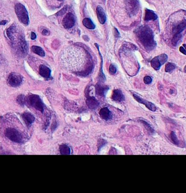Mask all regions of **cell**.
Here are the masks:
<instances>
[{"label":"cell","instance_id":"cell-1","mask_svg":"<svg viewBox=\"0 0 186 193\" xmlns=\"http://www.w3.org/2000/svg\"><path fill=\"white\" fill-rule=\"evenodd\" d=\"M138 38L145 49L151 50L156 45L152 30L147 26H140L136 30Z\"/></svg>","mask_w":186,"mask_h":193},{"label":"cell","instance_id":"cell-2","mask_svg":"<svg viewBox=\"0 0 186 193\" xmlns=\"http://www.w3.org/2000/svg\"><path fill=\"white\" fill-rule=\"evenodd\" d=\"M15 12L20 22L24 25L29 24V16L27 9L21 3H17L15 5Z\"/></svg>","mask_w":186,"mask_h":193},{"label":"cell","instance_id":"cell-3","mask_svg":"<svg viewBox=\"0 0 186 193\" xmlns=\"http://www.w3.org/2000/svg\"><path fill=\"white\" fill-rule=\"evenodd\" d=\"M5 134L7 138L15 143H22L24 141L22 134L14 128L9 127L6 129Z\"/></svg>","mask_w":186,"mask_h":193},{"label":"cell","instance_id":"cell-4","mask_svg":"<svg viewBox=\"0 0 186 193\" xmlns=\"http://www.w3.org/2000/svg\"><path fill=\"white\" fill-rule=\"evenodd\" d=\"M125 9L130 17L136 15L140 9V3L137 0H125Z\"/></svg>","mask_w":186,"mask_h":193},{"label":"cell","instance_id":"cell-5","mask_svg":"<svg viewBox=\"0 0 186 193\" xmlns=\"http://www.w3.org/2000/svg\"><path fill=\"white\" fill-rule=\"evenodd\" d=\"M26 102L30 106L32 107L41 112L44 110V104L40 97L36 95H31L26 99Z\"/></svg>","mask_w":186,"mask_h":193},{"label":"cell","instance_id":"cell-6","mask_svg":"<svg viewBox=\"0 0 186 193\" xmlns=\"http://www.w3.org/2000/svg\"><path fill=\"white\" fill-rule=\"evenodd\" d=\"M168 60V56L166 54H161L157 57L154 58L151 61V67L155 70H158L161 67L162 65L164 64V63Z\"/></svg>","mask_w":186,"mask_h":193},{"label":"cell","instance_id":"cell-7","mask_svg":"<svg viewBox=\"0 0 186 193\" xmlns=\"http://www.w3.org/2000/svg\"><path fill=\"white\" fill-rule=\"evenodd\" d=\"M23 77L17 73H11L8 77V83L13 87H19L22 83Z\"/></svg>","mask_w":186,"mask_h":193},{"label":"cell","instance_id":"cell-8","mask_svg":"<svg viewBox=\"0 0 186 193\" xmlns=\"http://www.w3.org/2000/svg\"><path fill=\"white\" fill-rule=\"evenodd\" d=\"M76 19L73 14L71 13H69L64 17L62 21V24L64 27L66 29H69L73 27L75 24Z\"/></svg>","mask_w":186,"mask_h":193},{"label":"cell","instance_id":"cell-9","mask_svg":"<svg viewBox=\"0 0 186 193\" xmlns=\"http://www.w3.org/2000/svg\"><path fill=\"white\" fill-rule=\"evenodd\" d=\"M186 28V19H184L179 22L178 24L173 26L172 28V32L173 35H181V33Z\"/></svg>","mask_w":186,"mask_h":193},{"label":"cell","instance_id":"cell-10","mask_svg":"<svg viewBox=\"0 0 186 193\" xmlns=\"http://www.w3.org/2000/svg\"><path fill=\"white\" fill-rule=\"evenodd\" d=\"M133 97H134L135 99L137 100V101L140 102V104H144L145 106L147 107V108L149 110H150V111H156V107L154 106V104H153L151 102L147 101V100L142 99L138 95H137L136 94H133Z\"/></svg>","mask_w":186,"mask_h":193},{"label":"cell","instance_id":"cell-11","mask_svg":"<svg viewBox=\"0 0 186 193\" xmlns=\"http://www.w3.org/2000/svg\"><path fill=\"white\" fill-rule=\"evenodd\" d=\"M18 47L20 51L22 52V53L27 54L28 52V45L24 35H20V37Z\"/></svg>","mask_w":186,"mask_h":193},{"label":"cell","instance_id":"cell-12","mask_svg":"<svg viewBox=\"0 0 186 193\" xmlns=\"http://www.w3.org/2000/svg\"><path fill=\"white\" fill-rule=\"evenodd\" d=\"M96 14L101 24H104L106 21V15L102 8L100 6H98L96 8Z\"/></svg>","mask_w":186,"mask_h":193},{"label":"cell","instance_id":"cell-13","mask_svg":"<svg viewBox=\"0 0 186 193\" xmlns=\"http://www.w3.org/2000/svg\"><path fill=\"white\" fill-rule=\"evenodd\" d=\"M39 74L45 78H49L51 77V70L44 65H41L39 67Z\"/></svg>","mask_w":186,"mask_h":193},{"label":"cell","instance_id":"cell-14","mask_svg":"<svg viewBox=\"0 0 186 193\" xmlns=\"http://www.w3.org/2000/svg\"><path fill=\"white\" fill-rule=\"evenodd\" d=\"M86 102L88 107L91 109H95L99 105L98 100L94 97H89L87 100Z\"/></svg>","mask_w":186,"mask_h":193},{"label":"cell","instance_id":"cell-15","mask_svg":"<svg viewBox=\"0 0 186 193\" xmlns=\"http://www.w3.org/2000/svg\"><path fill=\"white\" fill-rule=\"evenodd\" d=\"M157 15L156 14L151 10L146 9L145 10V15L144 20L146 21H154L157 19Z\"/></svg>","mask_w":186,"mask_h":193},{"label":"cell","instance_id":"cell-16","mask_svg":"<svg viewBox=\"0 0 186 193\" xmlns=\"http://www.w3.org/2000/svg\"><path fill=\"white\" fill-rule=\"evenodd\" d=\"M112 99L114 101L117 102H121L124 100V96L122 94V92L120 90H115L113 93Z\"/></svg>","mask_w":186,"mask_h":193},{"label":"cell","instance_id":"cell-17","mask_svg":"<svg viewBox=\"0 0 186 193\" xmlns=\"http://www.w3.org/2000/svg\"><path fill=\"white\" fill-rule=\"evenodd\" d=\"M99 114H100L101 118L102 119L105 120H108L111 119V118H112V114H111L110 111L106 107L103 108L101 109Z\"/></svg>","mask_w":186,"mask_h":193},{"label":"cell","instance_id":"cell-18","mask_svg":"<svg viewBox=\"0 0 186 193\" xmlns=\"http://www.w3.org/2000/svg\"><path fill=\"white\" fill-rule=\"evenodd\" d=\"M22 118L24 120V122L27 124V126H30L33 123L35 120L34 116L29 113H24L22 115Z\"/></svg>","mask_w":186,"mask_h":193},{"label":"cell","instance_id":"cell-19","mask_svg":"<svg viewBox=\"0 0 186 193\" xmlns=\"http://www.w3.org/2000/svg\"><path fill=\"white\" fill-rule=\"evenodd\" d=\"M108 89V88H106V87H103L101 84H98L96 86V94L100 96H105Z\"/></svg>","mask_w":186,"mask_h":193},{"label":"cell","instance_id":"cell-20","mask_svg":"<svg viewBox=\"0 0 186 193\" xmlns=\"http://www.w3.org/2000/svg\"><path fill=\"white\" fill-rule=\"evenodd\" d=\"M16 32V26L15 25H12L7 30V35L8 37L11 41L14 40V35Z\"/></svg>","mask_w":186,"mask_h":193},{"label":"cell","instance_id":"cell-21","mask_svg":"<svg viewBox=\"0 0 186 193\" xmlns=\"http://www.w3.org/2000/svg\"><path fill=\"white\" fill-rule=\"evenodd\" d=\"M83 25L89 30H94L95 28V25L93 23L91 19L86 17L83 19Z\"/></svg>","mask_w":186,"mask_h":193},{"label":"cell","instance_id":"cell-22","mask_svg":"<svg viewBox=\"0 0 186 193\" xmlns=\"http://www.w3.org/2000/svg\"><path fill=\"white\" fill-rule=\"evenodd\" d=\"M31 50L32 52H34V53L39 55L41 57H44L45 56V52L42 47L37 46H33L31 47Z\"/></svg>","mask_w":186,"mask_h":193},{"label":"cell","instance_id":"cell-23","mask_svg":"<svg viewBox=\"0 0 186 193\" xmlns=\"http://www.w3.org/2000/svg\"><path fill=\"white\" fill-rule=\"evenodd\" d=\"M59 150L61 155H70L71 152V150L66 145H61L59 147Z\"/></svg>","mask_w":186,"mask_h":193},{"label":"cell","instance_id":"cell-24","mask_svg":"<svg viewBox=\"0 0 186 193\" xmlns=\"http://www.w3.org/2000/svg\"><path fill=\"white\" fill-rule=\"evenodd\" d=\"M170 139H171V141H173V143L176 145H179L180 144V141H179L178 138L177 137L175 132L174 131H171L170 133Z\"/></svg>","mask_w":186,"mask_h":193},{"label":"cell","instance_id":"cell-25","mask_svg":"<svg viewBox=\"0 0 186 193\" xmlns=\"http://www.w3.org/2000/svg\"><path fill=\"white\" fill-rule=\"evenodd\" d=\"M176 65L172 63H168L166 64L165 67V71L166 72H170L172 71L173 70H174L176 68Z\"/></svg>","mask_w":186,"mask_h":193},{"label":"cell","instance_id":"cell-26","mask_svg":"<svg viewBox=\"0 0 186 193\" xmlns=\"http://www.w3.org/2000/svg\"><path fill=\"white\" fill-rule=\"evenodd\" d=\"M17 101L19 104L21 105V106H24L26 102V98L25 97L24 95H20L17 96Z\"/></svg>","mask_w":186,"mask_h":193},{"label":"cell","instance_id":"cell-27","mask_svg":"<svg viewBox=\"0 0 186 193\" xmlns=\"http://www.w3.org/2000/svg\"><path fill=\"white\" fill-rule=\"evenodd\" d=\"M140 122H142V124H144V125L145 126V127L146 128L147 131L149 132V133L152 134L154 133V129L152 128V127L147 122H145L144 120H140Z\"/></svg>","mask_w":186,"mask_h":193},{"label":"cell","instance_id":"cell-28","mask_svg":"<svg viewBox=\"0 0 186 193\" xmlns=\"http://www.w3.org/2000/svg\"><path fill=\"white\" fill-rule=\"evenodd\" d=\"M182 38V35H173V37L171 40V43L174 46H176L179 40L181 39Z\"/></svg>","mask_w":186,"mask_h":193},{"label":"cell","instance_id":"cell-29","mask_svg":"<svg viewBox=\"0 0 186 193\" xmlns=\"http://www.w3.org/2000/svg\"><path fill=\"white\" fill-rule=\"evenodd\" d=\"M117 67H115L114 65L110 64L109 67V72H110V74L111 75H114L116 72H117Z\"/></svg>","mask_w":186,"mask_h":193},{"label":"cell","instance_id":"cell-30","mask_svg":"<svg viewBox=\"0 0 186 193\" xmlns=\"http://www.w3.org/2000/svg\"><path fill=\"white\" fill-rule=\"evenodd\" d=\"M152 81L151 77H150L149 76H147L144 78V82L146 84H149L151 83Z\"/></svg>","mask_w":186,"mask_h":193},{"label":"cell","instance_id":"cell-31","mask_svg":"<svg viewBox=\"0 0 186 193\" xmlns=\"http://www.w3.org/2000/svg\"><path fill=\"white\" fill-rule=\"evenodd\" d=\"M67 9H68L67 6L64 7L62 9H61V10H60L59 12L57 13V15H58V16H61V15H64V14L66 12V11H67Z\"/></svg>","mask_w":186,"mask_h":193},{"label":"cell","instance_id":"cell-32","mask_svg":"<svg viewBox=\"0 0 186 193\" xmlns=\"http://www.w3.org/2000/svg\"><path fill=\"white\" fill-rule=\"evenodd\" d=\"M179 50H180V51L181 53H182L184 55H186V50L183 46H181V47H180Z\"/></svg>","mask_w":186,"mask_h":193},{"label":"cell","instance_id":"cell-33","mask_svg":"<svg viewBox=\"0 0 186 193\" xmlns=\"http://www.w3.org/2000/svg\"><path fill=\"white\" fill-rule=\"evenodd\" d=\"M114 35H115V37H119V35H120V33H119V32H118V31H117V29L114 28Z\"/></svg>","mask_w":186,"mask_h":193},{"label":"cell","instance_id":"cell-34","mask_svg":"<svg viewBox=\"0 0 186 193\" xmlns=\"http://www.w3.org/2000/svg\"><path fill=\"white\" fill-rule=\"evenodd\" d=\"M42 33L43 35H49V32L47 30H44L42 31Z\"/></svg>","mask_w":186,"mask_h":193},{"label":"cell","instance_id":"cell-35","mask_svg":"<svg viewBox=\"0 0 186 193\" xmlns=\"http://www.w3.org/2000/svg\"><path fill=\"white\" fill-rule=\"evenodd\" d=\"M37 38V35H35V33L34 32H31V39L35 40Z\"/></svg>","mask_w":186,"mask_h":193},{"label":"cell","instance_id":"cell-36","mask_svg":"<svg viewBox=\"0 0 186 193\" xmlns=\"http://www.w3.org/2000/svg\"><path fill=\"white\" fill-rule=\"evenodd\" d=\"M7 23V20H3L0 21V25H5Z\"/></svg>","mask_w":186,"mask_h":193},{"label":"cell","instance_id":"cell-37","mask_svg":"<svg viewBox=\"0 0 186 193\" xmlns=\"http://www.w3.org/2000/svg\"><path fill=\"white\" fill-rule=\"evenodd\" d=\"M183 47H184V49H186V44H183Z\"/></svg>","mask_w":186,"mask_h":193},{"label":"cell","instance_id":"cell-38","mask_svg":"<svg viewBox=\"0 0 186 193\" xmlns=\"http://www.w3.org/2000/svg\"><path fill=\"white\" fill-rule=\"evenodd\" d=\"M184 71L186 73V65L185 66V67H184Z\"/></svg>","mask_w":186,"mask_h":193},{"label":"cell","instance_id":"cell-39","mask_svg":"<svg viewBox=\"0 0 186 193\" xmlns=\"http://www.w3.org/2000/svg\"><path fill=\"white\" fill-rule=\"evenodd\" d=\"M57 1H63V0H57Z\"/></svg>","mask_w":186,"mask_h":193}]
</instances>
